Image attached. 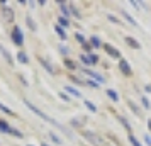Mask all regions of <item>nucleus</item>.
Wrapping results in <instances>:
<instances>
[{
	"label": "nucleus",
	"instance_id": "f257e3e1",
	"mask_svg": "<svg viewBox=\"0 0 151 146\" xmlns=\"http://www.w3.org/2000/svg\"><path fill=\"white\" fill-rule=\"evenodd\" d=\"M24 104L27 105L29 109H31V111H32V112H34V114H36V116H39V117H41L42 121H46V122H49V124L56 126L58 129H61L63 132H66L68 136H71V132H70V131H66V129H65V126H61V124H60V122H56V121H55V119H53V117H49V116H46V114H44V112H42V111H39V109H37V107H36L34 104H32V102H29V100H24Z\"/></svg>",
	"mask_w": 151,
	"mask_h": 146
},
{
	"label": "nucleus",
	"instance_id": "f03ea898",
	"mask_svg": "<svg viewBox=\"0 0 151 146\" xmlns=\"http://www.w3.org/2000/svg\"><path fill=\"white\" fill-rule=\"evenodd\" d=\"M10 39H12V42L17 44V46H22V44H24V34H22L21 27L15 26V27L12 29V32H10Z\"/></svg>",
	"mask_w": 151,
	"mask_h": 146
},
{
	"label": "nucleus",
	"instance_id": "7ed1b4c3",
	"mask_svg": "<svg viewBox=\"0 0 151 146\" xmlns=\"http://www.w3.org/2000/svg\"><path fill=\"white\" fill-rule=\"evenodd\" d=\"M83 136H85V139H88L92 145H95V146H100V145H102V139L99 138L95 132H92V131H83Z\"/></svg>",
	"mask_w": 151,
	"mask_h": 146
},
{
	"label": "nucleus",
	"instance_id": "20e7f679",
	"mask_svg": "<svg viewBox=\"0 0 151 146\" xmlns=\"http://www.w3.org/2000/svg\"><path fill=\"white\" fill-rule=\"evenodd\" d=\"M119 70H121V73L122 75H126V77H131L132 75V70H131V66H129V63L126 61V60H119Z\"/></svg>",
	"mask_w": 151,
	"mask_h": 146
},
{
	"label": "nucleus",
	"instance_id": "39448f33",
	"mask_svg": "<svg viewBox=\"0 0 151 146\" xmlns=\"http://www.w3.org/2000/svg\"><path fill=\"white\" fill-rule=\"evenodd\" d=\"M2 17H4V21L5 22H12L14 21V10L7 5H4L2 7Z\"/></svg>",
	"mask_w": 151,
	"mask_h": 146
},
{
	"label": "nucleus",
	"instance_id": "423d86ee",
	"mask_svg": "<svg viewBox=\"0 0 151 146\" xmlns=\"http://www.w3.org/2000/svg\"><path fill=\"white\" fill-rule=\"evenodd\" d=\"M83 73H85V75H88L90 77V80H95L97 83H104V77L102 75H100V73H95V71H90V70H83Z\"/></svg>",
	"mask_w": 151,
	"mask_h": 146
},
{
	"label": "nucleus",
	"instance_id": "0eeeda50",
	"mask_svg": "<svg viewBox=\"0 0 151 146\" xmlns=\"http://www.w3.org/2000/svg\"><path fill=\"white\" fill-rule=\"evenodd\" d=\"M104 49L107 51V55H109V56H112V58H117V60H121V53H119V51L114 48V46H110V44H105V46H104Z\"/></svg>",
	"mask_w": 151,
	"mask_h": 146
},
{
	"label": "nucleus",
	"instance_id": "6e6552de",
	"mask_svg": "<svg viewBox=\"0 0 151 146\" xmlns=\"http://www.w3.org/2000/svg\"><path fill=\"white\" fill-rule=\"evenodd\" d=\"M60 10H61V17H65V19H70V14H71V12H70V7L68 5H66V4H60Z\"/></svg>",
	"mask_w": 151,
	"mask_h": 146
},
{
	"label": "nucleus",
	"instance_id": "1a4fd4ad",
	"mask_svg": "<svg viewBox=\"0 0 151 146\" xmlns=\"http://www.w3.org/2000/svg\"><path fill=\"white\" fill-rule=\"evenodd\" d=\"M65 88H66V92H68L70 95H73V97H76V99H82V92L76 90L75 87H65Z\"/></svg>",
	"mask_w": 151,
	"mask_h": 146
},
{
	"label": "nucleus",
	"instance_id": "9d476101",
	"mask_svg": "<svg viewBox=\"0 0 151 146\" xmlns=\"http://www.w3.org/2000/svg\"><path fill=\"white\" fill-rule=\"evenodd\" d=\"M126 42L129 44L131 48H134V49H139V48H141V44H139V41H136L134 37H129V36L126 37Z\"/></svg>",
	"mask_w": 151,
	"mask_h": 146
},
{
	"label": "nucleus",
	"instance_id": "9b49d317",
	"mask_svg": "<svg viewBox=\"0 0 151 146\" xmlns=\"http://www.w3.org/2000/svg\"><path fill=\"white\" fill-rule=\"evenodd\" d=\"M0 53L4 55V58H5V60H7V63H10V65L14 63V60H12V56H10V53H9L7 49L4 48V46H0Z\"/></svg>",
	"mask_w": 151,
	"mask_h": 146
},
{
	"label": "nucleus",
	"instance_id": "f8f14e48",
	"mask_svg": "<svg viewBox=\"0 0 151 146\" xmlns=\"http://www.w3.org/2000/svg\"><path fill=\"white\" fill-rule=\"evenodd\" d=\"M90 46H92V48H100V46H102V41H100L97 36H92V37H90Z\"/></svg>",
	"mask_w": 151,
	"mask_h": 146
},
{
	"label": "nucleus",
	"instance_id": "ddd939ff",
	"mask_svg": "<svg viewBox=\"0 0 151 146\" xmlns=\"http://www.w3.org/2000/svg\"><path fill=\"white\" fill-rule=\"evenodd\" d=\"M17 60H19V63H24V65H26V63H29V56L26 55L24 51H19V53H17Z\"/></svg>",
	"mask_w": 151,
	"mask_h": 146
},
{
	"label": "nucleus",
	"instance_id": "4468645a",
	"mask_svg": "<svg viewBox=\"0 0 151 146\" xmlns=\"http://www.w3.org/2000/svg\"><path fill=\"white\" fill-rule=\"evenodd\" d=\"M105 92H107V97H110L114 102H119V95H117V92H114L112 88H105Z\"/></svg>",
	"mask_w": 151,
	"mask_h": 146
},
{
	"label": "nucleus",
	"instance_id": "2eb2a0df",
	"mask_svg": "<svg viewBox=\"0 0 151 146\" xmlns=\"http://www.w3.org/2000/svg\"><path fill=\"white\" fill-rule=\"evenodd\" d=\"M49 139H51V141H53V143H55V145H63L61 138H60V136H58V134H55V132H53V131L49 132Z\"/></svg>",
	"mask_w": 151,
	"mask_h": 146
},
{
	"label": "nucleus",
	"instance_id": "dca6fc26",
	"mask_svg": "<svg viewBox=\"0 0 151 146\" xmlns=\"http://www.w3.org/2000/svg\"><path fill=\"white\" fill-rule=\"evenodd\" d=\"M55 29H56V32H58V36H60V37H61L63 41H65V39H66V36H68V34H66V31H65L63 27H60L58 24L55 26Z\"/></svg>",
	"mask_w": 151,
	"mask_h": 146
},
{
	"label": "nucleus",
	"instance_id": "f3484780",
	"mask_svg": "<svg viewBox=\"0 0 151 146\" xmlns=\"http://www.w3.org/2000/svg\"><path fill=\"white\" fill-rule=\"evenodd\" d=\"M83 104H85V107H87L90 112H93V114L97 112V105L93 104V102H90V100H83Z\"/></svg>",
	"mask_w": 151,
	"mask_h": 146
},
{
	"label": "nucleus",
	"instance_id": "a211bd4d",
	"mask_svg": "<svg viewBox=\"0 0 151 146\" xmlns=\"http://www.w3.org/2000/svg\"><path fill=\"white\" fill-rule=\"evenodd\" d=\"M39 63H41V65H42V66H44L46 70H48V71L51 73V75L55 73V68H53V66H51V65H49L48 61H46V60H42V58H41V60H39Z\"/></svg>",
	"mask_w": 151,
	"mask_h": 146
},
{
	"label": "nucleus",
	"instance_id": "6ab92c4d",
	"mask_svg": "<svg viewBox=\"0 0 151 146\" xmlns=\"http://www.w3.org/2000/svg\"><path fill=\"white\" fill-rule=\"evenodd\" d=\"M58 26H60V27H68L70 21L68 19H65V17H58Z\"/></svg>",
	"mask_w": 151,
	"mask_h": 146
},
{
	"label": "nucleus",
	"instance_id": "aec40b11",
	"mask_svg": "<svg viewBox=\"0 0 151 146\" xmlns=\"http://www.w3.org/2000/svg\"><path fill=\"white\" fill-rule=\"evenodd\" d=\"M0 131L2 132H9L10 131V126H9L5 121H2V119H0Z\"/></svg>",
	"mask_w": 151,
	"mask_h": 146
},
{
	"label": "nucleus",
	"instance_id": "412c9836",
	"mask_svg": "<svg viewBox=\"0 0 151 146\" xmlns=\"http://www.w3.org/2000/svg\"><path fill=\"white\" fill-rule=\"evenodd\" d=\"M107 19H109L110 22H114V24H122V21H121V19H117L116 15H112V14H107Z\"/></svg>",
	"mask_w": 151,
	"mask_h": 146
},
{
	"label": "nucleus",
	"instance_id": "4be33fe9",
	"mask_svg": "<svg viewBox=\"0 0 151 146\" xmlns=\"http://www.w3.org/2000/svg\"><path fill=\"white\" fill-rule=\"evenodd\" d=\"M65 66H66L68 70H75L76 68V65L71 61V60H65Z\"/></svg>",
	"mask_w": 151,
	"mask_h": 146
},
{
	"label": "nucleus",
	"instance_id": "5701e85b",
	"mask_svg": "<svg viewBox=\"0 0 151 146\" xmlns=\"http://www.w3.org/2000/svg\"><path fill=\"white\" fill-rule=\"evenodd\" d=\"M0 111H2V112H5V114H9V116H14V112L10 111L9 107H5V105L2 104V102H0Z\"/></svg>",
	"mask_w": 151,
	"mask_h": 146
},
{
	"label": "nucleus",
	"instance_id": "b1692460",
	"mask_svg": "<svg viewBox=\"0 0 151 146\" xmlns=\"http://www.w3.org/2000/svg\"><path fill=\"white\" fill-rule=\"evenodd\" d=\"M80 61H82L83 65H92V61H90L88 55H82V56H80Z\"/></svg>",
	"mask_w": 151,
	"mask_h": 146
},
{
	"label": "nucleus",
	"instance_id": "393cba45",
	"mask_svg": "<svg viewBox=\"0 0 151 146\" xmlns=\"http://www.w3.org/2000/svg\"><path fill=\"white\" fill-rule=\"evenodd\" d=\"M129 143H131L132 146H143V145H141V143H139V141H137L136 138H134V136H132V134H129Z\"/></svg>",
	"mask_w": 151,
	"mask_h": 146
},
{
	"label": "nucleus",
	"instance_id": "a878e982",
	"mask_svg": "<svg viewBox=\"0 0 151 146\" xmlns=\"http://www.w3.org/2000/svg\"><path fill=\"white\" fill-rule=\"evenodd\" d=\"M122 15L126 17V19H127V21H129V24H132V26H137V22L134 21V19H132V17H131V15L127 14V12H122Z\"/></svg>",
	"mask_w": 151,
	"mask_h": 146
},
{
	"label": "nucleus",
	"instance_id": "bb28decb",
	"mask_svg": "<svg viewBox=\"0 0 151 146\" xmlns=\"http://www.w3.org/2000/svg\"><path fill=\"white\" fill-rule=\"evenodd\" d=\"M26 22H27V26H29V29H31V31H36V24L32 22V19H31V17H27V19H26Z\"/></svg>",
	"mask_w": 151,
	"mask_h": 146
},
{
	"label": "nucleus",
	"instance_id": "cd10ccee",
	"mask_svg": "<svg viewBox=\"0 0 151 146\" xmlns=\"http://www.w3.org/2000/svg\"><path fill=\"white\" fill-rule=\"evenodd\" d=\"M68 7H70V12H71V14H73V15H76V17H80V12L76 10V7H75V5H71V4H70Z\"/></svg>",
	"mask_w": 151,
	"mask_h": 146
},
{
	"label": "nucleus",
	"instance_id": "c85d7f7f",
	"mask_svg": "<svg viewBox=\"0 0 151 146\" xmlns=\"http://www.w3.org/2000/svg\"><path fill=\"white\" fill-rule=\"evenodd\" d=\"M9 134H14V136H17V138H22V132H21V131H17V129H14V127H10Z\"/></svg>",
	"mask_w": 151,
	"mask_h": 146
},
{
	"label": "nucleus",
	"instance_id": "c756f323",
	"mask_svg": "<svg viewBox=\"0 0 151 146\" xmlns=\"http://www.w3.org/2000/svg\"><path fill=\"white\" fill-rule=\"evenodd\" d=\"M75 39H76L78 42H83V44H85V36L80 34V32H76V34H75Z\"/></svg>",
	"mask_w": 151,
	"mask_h": 146
},
{
	"label": "nucleus",
	"instance_id": "7c9ffc66",
	"mask_svg": "<svg viewBox=\"0 0 151 146\" xmlns=\"http://www.w3.org/2000/svg\"><path fill=\"white\" fill-rule=\"evenodd\" d=\"M119 121H121V122H122V124H124V127H126L127 131H131V124H129V122H127V121H126V119H124V117H119Z\"/></svg>",
	"mask_w": 151,
	"mask_h": 146
},
{
	"label": "nucleus",
	"instance_id": "2f4dec72",
	"mask_svg": "<svg viewBox=\"0 0 151 146\" xmlns=\"http://www.w3.org/2000/svg\"><path fill=\"white\" fill-rule=\"evenodd\" d=\"M141 102H143V105L146 107V109H151V102H150V100H148L146 97H143V99H141Z\"/></svg>",
	"mask_w": 151,
	"mask_h": 146
},
{
	"label": "nucleus",
	"instance_id": "473e14b6",
	"mask_svg": "<svg viewBox=\"0 0 151 146\" xmlns=\"http://www.w3.org/2000/svg\"><path fill=\"white\" fill-rule=\"evenodd\" d=\"M87 85H88V87H93V88H99L100 83H97L95 80H87Z\"/></svg>",
	"mask_w": 151,
	"mask_h": 146
},
{
	"label": "nucleus",
	"instance_id": "72a5a7b5",
	"mask_svg": "<svg viewBox=\"0 0 151 146\" xmlns=\"http://www.w3.org/2000/svg\"><path fill=\"white\" fill-rule=\"evenodd\" d=\"M88 58H90V61H92V65H97L99 63V56L97 55H88Z\"/></svg>",
	"mask_w": 151,
	"mask_h": 146
},
{
	"label": "nucleus",
	"instance_id": "f704fd0d",
	"mask_svg": "<svg viewBox=\"0 0 151 146\" xmlns=\"http://www.w3.org/2000/svg\"><path fill=\"white\" fill-rule=\"evenodd\" d=\"M60 53H61V55H68L70 53L68 46H60Z\"/></svg>",
	"mask_w": 151,
	"mask_h": 146
},
{
	"label": "nucleus",
	"instance_id": "c9c22d12",
	"mask_svg": "<svg viewBox=\"0 0 151 146\" xmlns=\"http://www.w3.org/2000/svg\"><path fill=\"white\" fill-rule=\"evenodd\" d=\"M60 99H63L65 102H70V97H68V93H65V92H60Z\"/></svg>",
	"mask_w": 151,
	"mask_h": 146
},
{
	"label": "nucleus",
	"instance_id": "e433bc0d",
	"mask_svg": "<svg viewBox=\"0 0 151 146\" xmlns=\"http://www.w3.org/2000/svg\"><path fill=\"white\" fill-rule=\"evenodd\" d=\"M71 80H73V82H75V83H78V85H83V80H80V78L73 77V75H71Z\"/></svg>",
	"mask_w": 151,
	"mask_h": 146
},
{
	"label": "nucleus",
	"instance_id": "4c0bfd02",
	"mask_svg": "<svg viewBox=\"0 0 151 146\" xmlns=\"http://www.w3.org/2000/svg\"><path fill=\"white\" fill-rule=\"evenodd\" d=\"M144 143H146L148 146H151V138L148 136V134H144Z\"/></svg>",
	"mask_w": 151,
	"mask_h": 146
},
{
	"label": "nucleus",
	"instance_id": "58836bf2",
	"mask_svg": "<svg viewBox=\"0 0 151 146\" xmlns=\"http://www.w3.org/2000/svg\"><path fill=\"white\" fill-rule=\"evenodd\" d=\"M129 107H131V109H132L134 112H136V114H139V109H137V107H136L134 104H132V102H129Z\"/></svg>",
	"mask_w": 151,
	"mask_h": 146
},
{
	"label": "nucleus",
	"instance_id": "ea45409f",
	"mask_svg": "<svg viewBox=\"0 0 151 146\" xmlns=\"http://www.w3.org/2000/svg\"><path fill=\"white\" fill-rule=\"evenodd\" d=\"M131 5H132L134 9H141L139 7V2H136V0H131Z\"/></svg>",
	"mask_w": 151,
	"mask_h": 146
},
{
	"label": "nucleus",
	"instance_id": "a19ab883",
	"mask_svg": "<svg viewBox=\"0 0 151 146\" xmlns=\"http://www.w3.org/2000/svg\"><path fill=\"white\" fill-rule=\"evenodd\" d=\"M83 49H85V51H90V49H92V46H90V44H87V42H85V44H83Z\"/></svg>",
	"mask_w": 151,
	"mask_h": 146
},
{
	"label": "nucleus",
	"instance_id": "79ce46f5",
	"mask_svg": "<svg viewBox=\"0 0 151 146\" xmlns=\"http://www.w3.org/2000/svg\"><path fill=\"white\" fill-rule=\"evenodd\" d=\"M144 90H146L148 93H150V92H151V87H150V85H146V87H144Z\"/></svg>",
	"mask_w": 151,
	"mask_h": 146
},
{
	"label": "nucleus",
	"instance_id": "37998d69",
	"mask_svg": "<svg viewBox=\"0 0 151 146\" xmlns=\"http://www.w3.org/2000/svg\"><path fill=\"white\" fill-rule=\"evenodd\" d=\"M148 126H150V131H151V119L148 121Z\"/></svg>",
	"mask_w": 151,
	"mask_h": 146
},
{
	"label": "nucleus",
	"instance_id": "c03bdc74",
	"mask_svg": "<svg viewBox=\"0 0 151 146\" xmlns=\"http://www.w3.org/2000/svg\"><path fill=\"white\" fill-rule=\"evenodd\" d=\"M41 146H48V145H44V143H42V145H41Z\"/></svg>",
	"mask_w": 151,
	"mask_h": 146
},
{
	"label": "nucleus",
	"instance_id": "a18cd8bd",
	"mask_svg": "<svg viewBox=\"0 0 151 146\" xmlns=\"http://www.w3.org/2000/svg\"><path fill=\"white\" fill-rule=\"evenodd\" d=\"M27 146H31V145H27Z\"/></svg>",
	"mask_w": 151,
	"mask_h": 146
}]
</instances>
